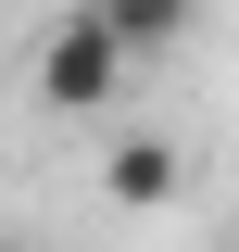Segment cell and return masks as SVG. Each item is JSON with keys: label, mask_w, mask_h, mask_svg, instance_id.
I'll return each mask as SVG.
<instances>
[{"label": "cell", "mask_w": 239, "mask_h": 252, "mask_svg": "<svg viewBox=\"0 0 239 252\" xmlns=\"http://www.w3.org/2000/svg\"><path fill=\"white\" fill-rule=\"evenodd\" d=\"M126 76H139V63L114 51V26H101L89 0H76L63 26L38 38V63H26V89L51 101V114H114V101H126Z\"/></svg>", "instance_id": "6da1fadb"}, {"label": "cell", "mask_w": 239, "mask_h": 252, "mask_svg": "<svg viewBox=\"0 0 239 252\" xmlns=\"http://www.w3.org/2000/svg\"><path fill=\"white\" fill-rule=\"evenodd\" d=\"M101 189H114L126 215H151V202H177V189H189V152L164 139V126H126L114 152H101Z\"/></svg>", "instance_id": "7a4b0ae2"}, {"label": "cell", "mask_w": 239, "mask_h": 252, "mask_svg": "<svg viewBox=\"0 0 239 252\" xmlns=\"http://www.w3.org/2000/svg\"><path fill=\"white\" fill-rule=\"evenodd\" d=\"M89 13L114 26L126 63H151V51H177V38H189V13H202V0H89Z\"/></svg>", "instance_id": "3957f363"}, {"label": "cell", "mask_w": 239, "mask_h": 252, "mask_svg": "<svg viewBox=\"0 0 239 252\" xmlns=\"http://www.w3.org/2000/svg\"><path fill=\"white\" fill-rule=\"evenodd\" d=\"M227 252H239V240H227Z\"/></svg>", "instance_id": "277c9868"}]
</instances>
